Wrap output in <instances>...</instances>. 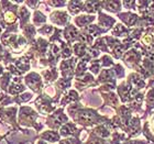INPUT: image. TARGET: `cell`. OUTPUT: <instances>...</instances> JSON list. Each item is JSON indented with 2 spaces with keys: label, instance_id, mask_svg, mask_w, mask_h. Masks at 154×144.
<instances>
[{
  "label": "cell",
  "instance_id": "obj_1",
  "mask_svg": "<svg viewBox=\"0 0 154 144\" xmlns=\"http://www.w3.org/2000/svg\"><path fill=\"white\" fill-rule=\"evenodd\" d=\"M4 20H6L8 23H12V22H14L15 17H14V14L11 11H8V12L4 13Z\"/></svg>",
  "mask_w": 154,
  "mask_h": 144
},
{
  "label": "cell",
  "instance_id": "obj_2",
  "mask_svg": "<svg viewBox=\"0 0 154 144\" xmlns=\"http://www.w3.org/2000/svg\"><path fill=\"white\" fill-rule=\"evenodd\" d=\"M22 90V86L21 85H13V86H11V88H10V93L11 94H15V93H19Z\"/></svg>",
  "mask_w": 154,
  "mask_h": 144
},
{
  "label": "cell",
  "instance_id": "obj_3",
  "mask_svg": "<svg viewBox=\"0 0 154 144\" xmlns=\"http://www.w3.org/2000/svg\"><path fill=\"white\" fill-rule=\"evenodd\" d=\"M44 137L49 139V141H56V140H57L56 134H54V133H51V132H49V133H46V134H44Z\"/></svg>",
  "mask_w": 154,
  "mask_h": 144
},
{
  "label": "cell",
  "instance_id": "obj_4",
  "mask_svg": "<svg viewBox=\"0 0 154 144\" xmlns=\"http://www.w3.org/2000/svg\"><path fill=\"white\" fill-rule=\"evenodd\" d=\"M81 119H83L84 121H90L92 120V114H89L88 112H83L81 114Z\"/></svg>",
  "mask_w": 154,
  "mask_h": 144
},
{
  "label": "cell",
  "instance_id": "obj_5",
  "mask_svg": "<svg viewBox=\"0 0 154 144\" xmlns=\"http://www.w3.org/2000/svg\"><path fill=\"white\" fill-rule=\"evenodd\" d=\"M61 144H72V142H71V141H68V140H65V141H63Z\"/></svg>",
  "mask_w": 154,
  "mask_h": 144
},
{
  "label": "cell",
  "instance_id": "obj_6",
  "mask_svg": "<svg viewBox=\"0 0 154 144\" xmlns=\"http://www.w3.org/2000/svg\"><path fill=\"white\" fill-rule=\"evenodd\" d=\"M0 21H1V17H0Z\"/></svg>",
  "mask_w": 154,
  "mask_h": 144
}]
</instances>
